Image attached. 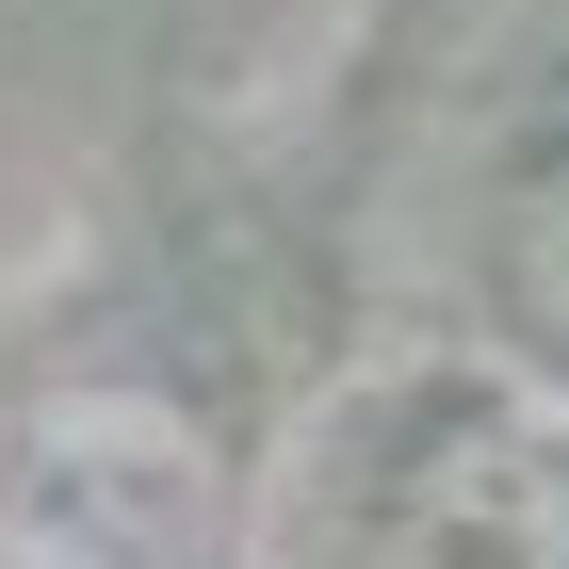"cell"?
<instances>
[{
    "label": "cell",
    "mask_w": 569,
    "mask_h": 569,
    "mask_svg": "<svg viewBox=\"0 0 569 569\" xmlns=\"http://www.w3.org/2000/svg\"><path fill=\"white\" fill-rule=\"evenodd\" d=\"M0 569H196V423L147 391H66L0 456Z\"/></svg>",
    "instance_id": "1"
},
{
    "label": "cell",
    "mask_w": 569,
    "mask_h": 569,
    "mask_svg": "<svg viewBox=\"0 0 569 569\" xmlns=\"http://www.w3.org/2000/svg\"><path fill=\"white\" fill-rule=\"evenodd\" d=\"M342 569H569V472L488 407H423L358 505Z\"/></svg>",
    "instance_id": "2"
},
{
    "label": "cell",
    "mask_w": 569,
    "mask_h": 569,
    "mask_svg": "<svg viewBox=\"0 0 569 569\" xmlns=\"http://www.w3.org/2000/svg\"><path fill=\"white\" fill-rule=\"evenodd\" d=\"M521 309H537V342L569 358V179H553V212H537V244H521Z\"/></svg>",
    "instance_id": "3"
}]
</instances>
